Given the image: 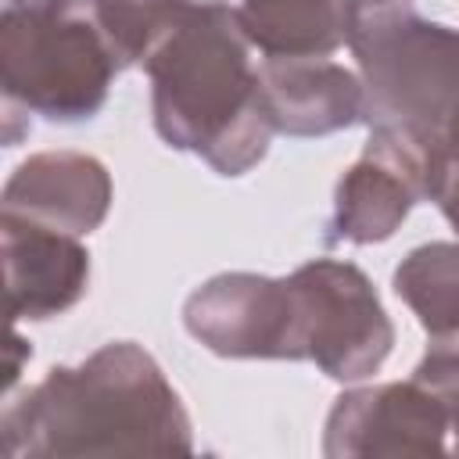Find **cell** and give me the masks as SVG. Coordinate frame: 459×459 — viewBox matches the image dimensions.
<instances>
[{
	"label": "cell",
	"mask_w": 459,
	"mask_h": 459,
	"mask_svg": "<svg viewBox=\"0 0 459 459\" xmlns=\"http://www.w3.org/2000/svg\"><path fill=\"white\" fill-rule=\"evenodd\" d=\"M290 280L301 298L305 359L341 384L373 377L391 355L394 326L369 276L351 262L316 258L294 269Z\"/></svg>",
	"instance_id": "5"
},
{
	"label": "cell",
	"mask_w": 459,
	"mask_h": 459,
	"mask_svg": "<svg viewBox=\"0 0 459 459\" xmlns=\"http://www.w3.org/2000/svg\"><path fill=\"white\" fill-rule=\"evenodd\" d=\"M247 47L237 11L212 7L183 18L143 61L158 136L201 154L219 176H244L276 133Z\"/></svg>",
	"instance_id": "2"
},
{
	"label": "cell",
	"mask_w": 459,
	"mask_h": 459,
	"mask_svg": "<svg viewBox=\"0 0 459 459\" xmlns=\"http://www.w3.org/2000/svg\"><path fill=\"white\" fill-rule=\"evenodd\" d=\"M427 197V161L423 154L387 133L369 129L359 161L341 176L333 194L330 240L380 244L394 237L416 201Z\"/></svg>",
	"instance_id": "8"
},
{
	"label": "cell",
	"mask_w": 459,
	"mask_h": 459,
	"mask_svg": "<svg viewBox=\"0 0 459 459\" xmlns=\"http://www.w3.org/2000/svg\"><path fill=\"white\" fill-rule=\"evenodd\" d=\"M111 208L108 169L79 151H43L14 169L4 186V212L39 226L82 237L93 233Z\"/></svg>",
	"instance_id": "10"
},
{
	"label": "cell",
	"mask_w": 459,
	"mask_h": 459,
	"mask_svg": "<svg viewBox=\"0 0 459 459\" xmlns=\"http://www.w3.org/2000/svg\"><path fill=\"white\" fill-rule=\"evenodd\" d=\"M126 72L93 0H7L0 18V86L7 111L50 122L93 118Z\"/></svg>",
	"instance_id": "4"
},
{
	"label": "cell",
	"mask_w": 459,
	"mask_h": 459,
	"mask_svg": "<svg viewBox=\"0 0 459 459\" xmlns=\"http://www.w3.org/2000/svg\"><path fill=\"white\" fill-rule=\"evenodd\" d=\"M262 104L276 133L326 136L366 118L362 79L323 57H265Z\"/></svg>",
	"instance_id": "11"
},
{
	"label": "cell",
	"mask_w": 459,
	"mask_h": 459,
	"mask_svg": "<svg viewBox=\"0 0 459 459\" xmlns=\"http://www.w3.org/2000/svg\"><path fill=\"white\" fill-rule=\"evenodd\" d=\"M183 323L222 359H305L301 298L290 276H212L186 298Z\"/></svg>",
	"instance_id": "6"
},
{
	"label": "cell",
	"mask_w": 459,
	"mask_h": 459,
	"mask_svg": "<svg viewBox=\"0 0 459 459\" xmlns=\"http://www.w3.org/2000/svg\"><path fill=\"white\" fill-rule=\"evenodd\" d=\"M237 22L265 57H326L348 43L351 0H240Z\"/></svg>",
	"instance_id": "12"
},
{
	"label": "cell",
	"mask_w": 459,
	"mask_h": 459,
	"mask_svg": "<svg viewBox=\"0 0 459 459\" xmlns=\"http://www.w3.org/2000/svg\"><path fill=\"white\" fill-rule=\"evenodd\" d=\"M412 380L434 391L445 405H459V330L430 337V348L412 369Z\"/></svg>",
	"instance_id": "14"
},
{
	"label": "cell",
	"mask_w": 459,
	"mask_h": 459,
	"mask_svg": "<svg viewBox=\"0 0 459 459\" xmlns=\"http://www.w3.org/2000/svg\"><path fill=\"white\" fill-rule=\"evenodd\" d=\"M448 452L459 455V405H448Z\"/></svg>",
	"instance_id": "16"
},
{
	"label": "cell",
	"mask_w": 459,
	"mask_h": 459,
	"mask_svg": "<svg viewBox=\"0 0 459 459\" xmlns=\"http://www.w3.org/2000/svg\"><path fill=\"white\" fill-rule=\"evenodd\" d=\"M7 455H190V416L161 366L133 341L54 366L4 405Z\"/></svg>",
	"instance_id": "1"
},
{
	"label": "cell",
	"mask_w": 459,
	"mask_h": 459,
	"mask_svg": "<svg viewBox=\"0 0 459 459\" xmlns=\"http://www.w3.org/2000/svg\"><path fill=\"white\" fill-rule=\"evenodd\" d=\"M348 47L362 72L369 129L409 140L430 165L459 133V29L427 22L412 0H351Z\"/></svg>",
	"instance_id": "3"
},
{
	"label": "cell",
	"mask_w": 459,
	"mask_h": 459,
	"mask_svg": "<svg viewBox=\"0 0 459 459\" xmlns=\"http://www.w3.org/2000/svg\"><path fill=\"white\" fill-rule=\"evenodd\" d=\"M4 237V276L11 319H50L68 312L90 283L86 247L61 230L39 226L22 215L0 219Z\"/></svg>",
	"instance_id": "9"
},
{
	"label": "cell",
	"mask_w": 459,
	"mask_h": 459,
	"mask_svg": "<svg viewBox=\"0 0 459 459\" xmlns=\"http://www.w3.org/2000/svg\"><path fill=\"white\" fill-rule=\"evenodd\" d=\"M323 452L330 459L448 452V405L416 380L344 391L326 416Z\"/></svg>",
	"instance_id": "7"
},
{
	"label": "cell",
	"mask_w": 459,
	"mask_h": 459,
	"mask_svg": "<svg viewBox=\"0 0 459 459\" xmlns=\"http://www.w3.org/2000/svg\"><path fill=\"white\" fill-rule=\"evenodd\" d=\"M172 11H176V18L183 22V18H190V14H201V11H212V7H230L226 0H165Z\"/></svg>",
	"instance_id": "15"
},
{
	"label": "cell",
	"mask_w": 459,
	"mask_h": 459,
	"mask_svg": "<svg viewBox=\"0 0 459 459\" xmlns=\"http://www.w3.org/2000/svg\"><path fill=\"white\" fill-rule=\"evenodd\" d=\"M394 294L416 312L430 337L459 330V244L412 247L394 269Z\"/></svg>",
	"instance_id": "13"
}]
</instances>
